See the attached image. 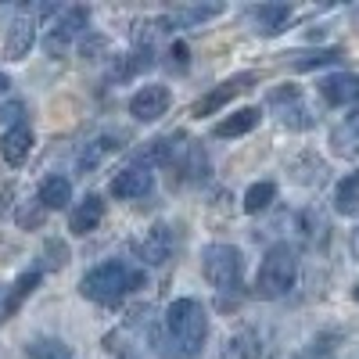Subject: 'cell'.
I'll return each instance as SVG.
<instances>
[{
	"label": "cell",
	"instance_id": "obj_1",
	"mask_svg": "<svg viewBox=\"0 0 359 359\" xmlns=\"http://www.w3.org/2000/svg\"><path fill=\"white\" fill-rule=\"evenodd\" d=\"M144 280L147 277H144L140 266H133L126 259H108L79 280V291H83V298H90V302H97V306H118L126 294L144 287Z\"/></svg>",
	"mask_w": 359,
	"mask_h": 359
},
{
	"label": "cell",
	"instance_id": "obj_2",
	"mask_svg": "<svg viewBox=\"0 0 359 359\" xmlns=\"http://www.w3.org/2000/svg\"><path fill=\"white\" fill-rule=\"evenodd\" d=\"M165 338L172 355H198L208 338V313L198 298H176L165 309Z\"/></svg>",
	"mask_w": 359,
	"mask_h": 359
},
{
	"label": "cell",
	"instance_id": "obj_3",
	"mask_svg": "<svg viewBox=\"0 0 359 359\" xmlns=\"http://www.w3.org/2000/svg\"><path fill=\"white\" fill-rule=\"evenodd\" d=\"M298 280V252L294 245H273L266 252L259 277H255V294L259 298H284Z\"/></svg>",
	"mask_w": 359,
	"mask_h": 359
},
{
	"label": "cell",
	"instance_id": "obj_4",
	"mask_svg": "<svg viewBox=\"0 0 359 359\" xmlns=\"http://www.w3.org/2000/svg\"><path fill=\"white\" fill-rule=\"evenodd\" d=\"M201 273H205V280L212 284L219 294L237 291L241 280H245V255H241V248H233V245H208L201 252Z\"/></svg>",
	"mask_w": 359,
	"mask_h": 359
},
{
	"label": "cell",
	"instance_id": "obj_5",
	"mask_svg": "<svg viewBox=\"0 0 359 359\" xmlns=\"http://www.w3.org/2000/svg\"><path fill=\"white\" fill-rule=\"evenodd\" d=\"M266 108L273 111L277 123L287 126V130H309V126L316 123L313 111H309V104H306V97H302V90L291 86V83L269 90V94H266Z\"/></svg>",
	"mask_w": 359,
	"mask_h": 359
},
{
	"label": "cell",
	"instance_id": "obj_6",
	"mask_svg": "<svg viewBox=\"0 0 359 359\" xmlns=\"http://www.w3.org/2000/svg\"><path fill=\"white\" fill-rule=\"evenodd\" d=\"M169 169H176V184H201V180H208V172H212V162H208L205 147L198 140L176 133V151H172Z\"/></svg>",
	"mask_w": 359,
	"mask_h": 359
},
{
	"label": "cell",
	"instance_id": "obj_7",
	"mask_svg": "<svg viewBox=\"0 0 359 359\" xmlns=\"http://www.w3.org/2000/svg\"><path fill=\"white\" fill-rule=\"evenodd\" d=\"M255 83H259V72H237V76L223 79L216 90H208L205 97H198V101H194V108H191V115H194V118H208V115H216L219 108H226L237 94L252 90Z\"/></svg>",
	"mask_w": 359,
	"mask_h": 359
},
{
	"label": "cell",
	"instance_id": "obj_8",
	"mask_svg": "<svg viewBox=\"0 0 359 359\" xmlns=\"http://www.w3.org/2000/svg\"><path fill=\"white\" fill-rule=\"evenodd\" d=\"M172 248H176V230L165 226V223H155L147 230L140 241H133V252L144 266H162L172 259Z\"/></svg>",
	"mask_w": 359,
	"mask_h": 359
},
{
	"label": "cell",
	"instance_id": "obj_9",
	"mask_svg": "<svg viewBox=\"0 0 359 359\" xmlns=\"http://www.w3.org/2000/svg\"><path fill=\"white\" fill-rule=\"evenodd\" d=\"M169 104H172L169 86L151 83V86H140L137 94L130 97V115L137 118V123H158V118L169 111Z\"/></svg>",
	"mask_w": 359,
	"mask_h": 359
},
{
	"label": "cell",
	"instance_id": "obj_10",
	"mask_svg": "<svg viewBox=\"0 0 359 359\" xmlns=\"http://www.w3.org/2000/svg\"><path fill=\"white\" fill-rule=\"evenodd\" d=\"M86 22H90V11H86V8H69V11H62V15H57V22L50 25L47 40H43L47 54H62V50L83 33V29H86Z\"/></svg>",
	"mask_w": 359,
	"mask_h": 359
},
{
	"label": "cell",
	"instance_id": "obj_11",
	"mask_svg": "<svg viewBox=\"0 0 359 359\" xmlns=\"http://www.w3.org/2000/svg\"><path fill=\"white\" fill-rule=\"evenodd\" d=\"M151 187H155V172L151 169H144V165H130V169H123V172H115L111 176V194L115 198H123V201H130V198H144V194H151Z\"/></svg>",
	"mask_w": 359,
	"mask_h": 359
},
{
	"label": "cell",
	"instance_id": "obj_12",
	"mask_svg": "<svg viewBox=\"0 0 359 359\" xmlns=\"http://www.w3.org/2000/svg\"><path fill=\"white\" fill-rule=\"evenodd\" d=\"M320 97H323V104H331V108H345V104L359 101V76H352V72L323 76L320 79Z\"/></svg>",
	"mask_w": 359,
	"mask_h": 359
},
{
	"label": "cell",
	"instance_id": "obj_13",
	"mask_svg": "<svg viewBox=\"0 0 359 359\" xmlns=\"http://www.w3.org/2000/svg\"><path fill=\"white\" fill-rule=\"evenodd\" d=\"M36 43V22L29 15H18L11 25H8V40H4V57L8 62H22L29 54V47Z\"/></svg>",
	"mask_w": 359,
	"mask_h": 359
},
{
	"label": "cell",
	"instance_id": "obj_14",
	"mask_svg": "<svg viewBox=\"0 0 359 359\" xmlns=\"http://www.w3.org/2000/svg\"><path fill=\"white\" fill-rule=\"evenodd\" d=\"M104 219V201H101V194H86L76 208H72V216H69V230L72 233H79V237H86L90 230H97V223Z\"/></svg>",
	"mask_w": 359,
	"mask_h": 359
},
{
	"label": "cell",
	"instance_id": "obj_15",
	"mask_svg": "<svg viewBox=\"0 0 359 359\" xmlns=\"http://www.w3.org/2000/svg\"><path fill=\"white\" fill-rule=\"evenodd\" d=\"M29 151H33V130H29L25 123L11 126L4 137H0V155H4L8 165H22L29 158Z\"/></svg>",
	"mask_w": 359,
	"mask_h": 359
},
{
	"label": "cell",
	"instance_id": "obj_16",
	"mask_svg": "<svg viewBox=\"0 0 359 359\" xmlns=\"http://www.w3.org/2000/svg\"><path fill=\"white\" fill-rule=\"evenodd\" d=\"M341 47H316V50H291V54H284V62L294 69V72H309V69H323V65H334V62H341Z\"/></svg>",
	"mask_w": 359,
	"mask_h": 359
},
{
	"label": "cell",
	"instance_id": "obj_17",
	"mask_svg": "<svg viewBox=\"0 0 359 359\" xmlns=\"http://www.w3.org/2000/svg\"><path fill=\"white\" fill-rule=\"evenodd\" d=\"M291 15H294L291 4H259L252 11V22H255V29L262 36H277V33H284V25H287Z\"/></svg>",
	"mask_w": 359,
	"mask_h": 359
},
{
	"label": "cell",
	"instance_id": "obj_18",
	"mask_svg": "<svg viewBox=\"0 0 359 359\" xmlns=\"http://www.w3.org/2000/svg\"><path fill=\"white\" fill-rule=\"evenodd\" d=\"M259 108H241V111H233V115H226L223 123H216L212 126V137H219V140H226V137H245V133H252L255 126H259Z\"/></svg>",
	"mask_w": 359,
	"mask_h": 359
},
{
	"label": "cell",
	"instance_id": "obj_19",
	"mask_svg": "<svg viewBox=\"0 0 359 359\" xmlns=\"http://www.w3.org/2000/svg\"><path fill=\"white\" fill-rule=\"evenodd\" d=\"M223 15V4H180L169 11V25H180V29H187V25H198V22H208V18H216Z\"/></svg>",
	"mask_w": 359,
	"mask_h": 359
},
{
	"label": "cell",
	"instance_id": "obj_20",
	"mask_svg": "<svg viewBox=\"0 0 359 359\" xmlns=\"http://www.w3.org/2000/svg\"><path fill=\"white\" fill-rule=\"evenodd\" d=\"M40 208H65L72 201V184L65 176H47L40 184V194H36Z\"/></svg>",
	"mask_w": 359,
	"mask_h": 359
},
{
	"label": "cell",
	"instance_id": "obj_21",
	"mask_svg": "<svg viewBox=\"0 0 359 359\" xmlns=\"http://www.w3.org/2000/svg\"><path fill=\"white\" fill-rule=\"evenodd\" d=\"M219 359H262V341L255 331H237L226 345Z\"/></svg>",
	"mask_w": 359,
	"mask_h": 359
},
{
	"label": "cell",
	"instance_id": "obj_22",
	"mask_svg": "<svg viewBox=\"0 0 359 359\" xmlns=\"http://www.w3.org/2000/svg\"><path fill=\"white\" fill-rule=\"evenodd\" d=\"M331 147L341 158H359V118H348L331 130Z\"/></svg>",
	"mask_w": 359,
	"mask_h": 359
},
{
	"label": "cell",
	"instance_id": "obj_23",
	"mask_svg": "<svg viewBox=\"0 0 359 359\" xmlns=\"http://www.w3.org/2000/svg\"><path fill=\"white\" fill-rule=\"evenodd\" d=\"M327 169L316 155H302V158H294L291 162V176L298 180V184H306V187H316V184H327Z\"/></svg>",
	"mask_w": 359,
	"mask_h": 359
},
{
	"label": "cell",
	"instance_id": "obj_24",
	"mask_svg": "<svg viewBox=\"0 0 359 359\" xmlns=\"http://www.w3.org/2000/svg\"><path fill=\"white\" fill-rule=\"evenodd\" d=\"M334 208H338V216H359V169L348 172L341 184H338Z\"/></svg>",
	"mask_w": 359,
	"mask_h": 359
},
{
	"label": "cell",
	"instance_id": "obj_25",
	"mask_svg": "<svg viewBox=\"0 0 359 359\" xmlns=\"http://www.w3.org/2000/svg\"><path fill=\"white\" fill-rule=\"evenodd\" d=\"M273 201H277V184H273V180H259V184H252V187L245 191V212H248V216H259V212H266Z\"/></svg>",
	"mask_w": 359,
	"mask_h": 359
},
{
	"label": "cell",
	"instance_id": "obj_26",
	"mask_svg": "<svg viewBox=\"0 0 359 359\" xmlns=\"http://www.w3.org/2000/svg\"><path fill=\"white\" fill-rule=\"evenodd\" d=\"M29 359H76V352L62 341V338H33L25 345Z\"/></svg>",
	"mask_w": 359,
	"mask_h": 359
},
{
	"label": "cell",
	"instance_id": "obj_27",
	"mask_svg": "<svg viewBox=\"0 0 359 359\" xmlns=\"http://www.w3.org/2000/svg\"><path fill=\"white\" fill-rule=\"evenodd\" d=\"M327 219H320L316 212H298L294 216V233L302 237V241H309V245H320V241H327Z\"/></svg>",
	"mask_w": 359,
	"mask_h": 359
},
{
	"label": "cell",
	"instance_id": "obj_28",
	"mask_svg": "<svg viewBox=\"0 0 359 359\" xmlns=\"http://www.w3.org/2000/svg\"><path fill=\"white\" fill-rule=\"evenodd\" d=\"M172 151H176V137H158V140L147 144L144 151H137V158L155 169V165H172Z\"/></svg>",
	"mask_w": 359,
	"mask_h": 359
},
{
	"label": "cell",
	"instance_id": "obj_29",
	"mask_svg": "<svg viewBox=\"0 0 359 359\" xmlns=\"http://www.w3.org/2000/svg\"><path fill=\"white\" fill-rule=\"evenodd\" d=\"M36 287H40V269H29V273H22V277L11 284V291H8V316H15L18 306H22Z\"/></svg>",
	"mask_w": 359,
	"mask_h": 359
},
{
	"label": "cell",
	"instance_id": "obj_30",
	"mask_svg": "<svg viewBox=\"0 0 359 359\" xmlns=\"http://www.w3.org/2000/svg\"><path fill=\"white\" fill-rule=\"evenodd\" d=\"M115 147H118V140H111V137H101V140H94V144H86V151L79 155V169L97 165L108 151H115Z\"/></svg>",
	"mask_w": 359,
	"mask_h": 359
},
{
	"label": "cell",
	"instance_id": "obj_31",
	"mask_svg": "<svg viewBox=\"0 0 359 359\" xmlns=\"http://www.w3.org/2000/svg\"><path fill=\"white\" fill-rule=\"evenodd\" d=\"M191 50H187V43L184 40H176L172 47H169V57H172V69H187L191 65V57H187Z\"/></svg>",
	"mask_w": 359,
	"mask_h": 359
},
{
	"label": "cell",
	"instance_id": "obj_32",
	"mask_svg": "<svg viewBox=\"0 0 359 359\" xmlns=\"http://www.w3.org/2000/svg\"><path fill=\"white\" fill-rule=\"evenodd\" d=\"M18 118H22V104H18V101L0 108V123H15V126H18Z\"/></svg>",
	"mask_w": 359,
	"mask_h": 359
},
{
	"label": "cell",
	"instance_id": "obj_33",
	"mask_svg": "<svg viewBox=\"0 0 359 359\" xmlns=\"http://www.w3.org/2000/svg\"><path fill=\"white\" fill-rule=\"evenodd\" d=\"M97 50H104V40H101V36H94V40H86V43H83V54H86V57H94Z\"/></svg>",
	"mask_w": 359,
	"mask_h": 359
},
{
	"label": "cell",
	"instance_id": "obj_34",
	"mask_svg": "<svg viewBox=\"0 0 359 359\" xmlns=\"http://www.w3.org/2000/svg\"><path fill=\"white\" fill-rule=\"evenodd\" d=\"M348 248H352V259L359 262V226L352 230V237H348Z\"/></svg>",
	"mask_w": 359,
	"mask_h": 359
},
{
	"label": "cell",
	"instance_id": "obj_35",
	"mask_svg": "<svg viewBox=\"0 0 359 359\" xmlns=\"http://www.w3.org/2000/svg\"><path fill=\"white\" fill-rule=\"evenodd\" d=\"M0 320H8V291L0 287Z\"/></svg>",
	"mask_w": 359,
	"mask_h": 359
},
{
	"label": "cell",
	"instance_id": "obj_36",
	"mask_svg": "<svg viewBox=\"0 0 359 359\" xmlns=\"http://www.w3.org/2000/svg\"><path fill=\"white\" fill-rule=\"evenodd\" d=\"M8 86H11V79H8L4 72H0V94H4V90H8Z\"/></svg>",
	"mask_w": 359,
	"mask_h": 359
},
{
	"label": "cell",
	"instance_id": "obj_37",
	"mask_svg": "<svg viewBox=\"0 0 359 359\" xmlns=\"http://www.w3.org/2000/svg\"><path fill=\"white\" fill-rule=\"evenodd\" d=\"M345 359H359V341H355V345L348 348V355H345Z\"/></svg>",
	"mask_w": 359,
	"mask_h": 359
},
{
	"label": "cell",
	"instance_id": "obj_38",
	"mask_svg": "<svg viewBox=\"0 0 359 359\" xmlns=\"http://www.w3.org/2000/svg\"><path fill=\"white\" fill-rule=\"evenodd\" d=\"M352 298H355V302H359V284H352Z\"/></svg>",
	"mask_w": 359,
	"mask_h": 359
},
{
	"label": "cell",
	"instance_id": "obj_39",
	"mask_svg": "<svg viewBox=\"0 0 359 359\" xmlns=\"http://www.w3.org/2000/svg\"><path fill=\"white\" fill-rule=\"evenodd\" d=\"M355 115H359V111H355Z\"/></svg>",
	"mask_w": 359,
	"mask_h": 359
}]
</instances>
